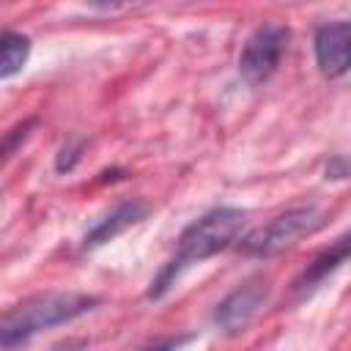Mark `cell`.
<instances>
[{
	"mask_svg": "<svg viewBox=\"0 0 351 351\" xmlns=\"http://www.w3.org/2000/svg\"><path fill=\"white\" fill-rule=\"evenodd\" d=\"M244 222H247V214L233 206H217V208L206 211L203 217H197L178 236L176 255L162 266L156 280H151V288L145 296L162 299L189 266L203 263V261L225 252L228 247H233L244 230Z\"/></svg>",
	"mask_w": 351,
	"mask_h": 351,
	"instance_id": "obj_1",
	"label": "cell"
},
{
	"mask_svg": "<svg viewBox=\"0 0 351 351\" xmlns=\"http://www.w3.org/2000/svg\"><path fill=\"white\" fill-rule=\"evenodd\" d=\"M99 302H101L99 296L77 293V291H47V293L22 299L19 304H14L3 313V324H0L3 351H16L38 332L69 324V321L90 313Z\"/></svg>",
	"mask_w": 351,
	"mask_h": 351,
	"instance_id": "obj_2",
	"label": "cell"
},
{
	"mask_svg": "<svg viewBox=\"0 0 351 351\" xmlns=\"http://www.w3.org/2000/svg\"><path fill=\"white\" fill-rule=\"evenodd\" d=\"M324 222V214L318 206H296L277 217H271L266 225L255 228L239 241V252L247 258H271L282 250L293 247L299 239L318 230Z\"/></svg>",
	"mask_w": 351,
	"mask_h": 351,
	"instance_id": "obj_3",
	"label": "cell"
},
{
	"mask_svg": "<svg viewBox=\"0 0 351 351\" xmlns=\"http://www.w3.org/2000/svg\"><path fill=\"white\" fill-rule=\"evenodd\" d=\"M291 30L282 22H263L250 33L239 55V74L250 85H263L274 77L285 49H288Z\"/></svg>",
	"mask_w": 351,
	"mask_h": 351,
	"instance_id": "obj_4",
	"label": "cell"
},
{
	"mask_svg": "<svg viewBox=\"0 0 351 351\" xmlns=\"http://www.w3.org/2000/svg\"><path fill=\"white\" fill-rule=\"evenodd\" d=\"M269 277L263 274H252L247 277L244 282H239L217 307H214V315L211 321L217 324V329H222L225 335H239L244 332L252 318L261 313V307L266 304L269 299Z\"/></svg>",
	"mask_w": 351,
	"mask_h": 351,
	"instance_id": "obj_5",
	"label": "cell"
},
{
	"mask_svg": "<svg viewBox=\"0 0 351 351\" xmlns=\"http://www.w3.org/2000/svg\"><path fill=\"white\" fill-rule=\"evenodd\" d=\"M318 71L329 80L351 71V19L326 22L313 36Z\"/></svg>",
	"mask_w": 351,
	"mask_h": 351,
	"instance_id": "obj_6",
	"label": "cell"
},
{
	"mask_svg": "<svg viewBox=\"0 0 351 351\" xmlns=\"http://www.w3.org/2000/svg\"><path fill=\"white\" fill-rule=\"evenodd\" d=\"M346 261H351V230L343 233V236H337L329 247H324V250L296 274V280H293V285H291L293 296L302 299V296L313 293V291H315L329 274H335Z\"/></svg>",
	"mask_w": 351,
	"mask_h": 351,
	"instance_id": "obj_7",
	"label": "cell"
},
{
	"mask_svg": "<svg viewBox=\"0 0 351 351\" xmlns=\"http://www.w3.org/2000/svg\"><path fill=\"white\" fill-rule=\"evenodd\" d=\"M145 214H148V203L140 200V197H132V200L118 203L112 211H107V214L85 233L82 250H99V247H104L107 241L118 239V236H121L123 230H129L132 225L143 222Z\"/></svg>",
	"mask_w": 351,
	"mask_h": 351,
	"instance_id": "obj_8",
	"label": "cell"
},
{
	"mask_svg": "<svg viewBox=\"0 0 351 351\" xmlns=\"http://www.w3.org/2000/svg\"><path fill=\"white\" fill-rule=\"evenodd\" d=\"M30 55V38L25 33L16 30H3L0 38V77L11 80L16 71H22V66L27 63Z\"/></svg>",
	"mask_w": 351,
	"mask_h": 351,
	"instance_id": "obj_9",
	"label": "cell"
},
{
	"mask_svg": "<svg viewBox=\"0 0 351 351\" xmlns=\"http://www.w3.org/2000/svg\"><path fill=\"white\" fill-rule=\"evenodd\" d=\"M33 126H36V121H33V118H27V121H22V123H16L14 129H8V132H5V137H3V159H5V162L16 154L19 143H25V140L30 137V129H33Z\"/></svg>",
	"mask_w": 351,
	"mask_h": 351,
	"instance_id": "obj_10",
	"label": "cell"
},
{
	"mask_svg": "<svg viewBox=\"0 0 351 351\" xmlns=\"http://www.w3.org/2000/svg\"><path fill=\"white\" fill-rule=\"evenodd\" d=\"M82 151H85V143H82V140H69V143L60 148L58 159H55V170H58V173H71V170L80 165Z\"/></svg>",
	"mask_w": 351,
	"mask_h": 351,
	"instance_id": "obj_11",
	"label": "cell"
},
{
	"mask_svg": "<svg viewBox=\"0 0 351 351\" xmlns=\"http://www.w3.org/2000/svg\"><path fill=\"white\" fill-rule=\"evenodd\" d=\"M348 176H351V159L332 156L326 162V178H348Z\"/></svg>",
	"mask_w": 351,
	"mask_h": 351,
	"instance_id": "obj_12",
	"label": "cell"
},
{
	"mask_svg": "<svg viewBox=\"0 0 351 351\" xmlns=\"http://www.w3.org/2000/svg\"><path fill=\"white\" fill-rule=\"evenodd\" d=\"M189 340H192V335H176V337H165V340H159V343H154V346H148L143 351H178Z\"/></svg>",
	"mask_w": 351,
	"mask_h": 351,
	"instance_id": "obj_13",
	"label": "cell"
}]
</instances>
